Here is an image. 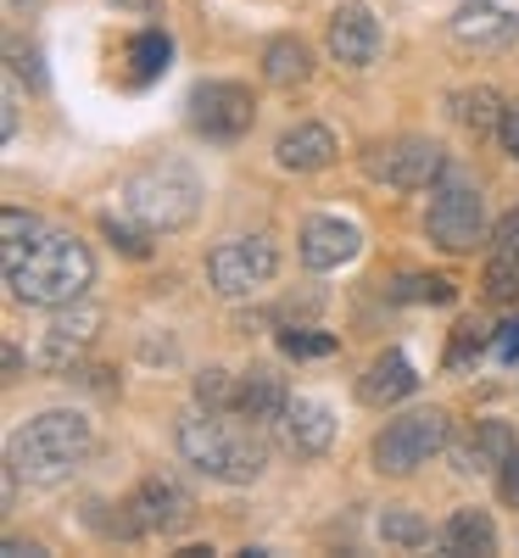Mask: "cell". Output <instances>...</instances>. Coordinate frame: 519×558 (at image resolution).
I'll list each match as a JSON object with an SVG mask.
<instances>
[{
	"instance_id": "1",
	"label": "cell",
	"mask_w": 519,
	"mask_h": 558,
	"mask_svg": "<svg viewBox=\"0 0 519 558\" xmlns=\"http://www.w3.org/2000/svg\"><path fill=\"white\" fill-rule=\"evenodd\" d=\"M89 279H96V257L84 241L62 235V229H39V235L17 252H7V286L28 307H68L84 302Z\"/></svg>"
},
{
	"instance_id": "2",
	"label": "cell",
	"mask_w": 519,
	"mask_h": 558,
	"mask_svg": "<svg viewBox=\"0 0 519 558\" xmlns=\"http://www.w3.org/2000/svg\"><path fill=\"white\" fill-rule=\"evenodd\" d=\"M173 441H179V452H184L191 470H202L213 481H229V486L257 481L263 463H268V441L257 436V418L246 425V413H234V418H224L213 408L207 413H184Z\"/></svg>"
},
{
	"instance_id": "3",
	"label": "cell",
	"mask_w": 519,
	"mask_h": 558,
	"mask_svg": "<svg viewBox=\"0 0 519 558\" xmlns=\"http://www.w3.org/2000/svg\"><path fill=\"white\" fill-rule=\"evenodd\" d=\"M96 452V425L73 408H51L28 418V430L12 447V475H23L28 486H62L73 481V470Z\"/></svg>"
},
{
	"instance_id": "4",
	"label": "cell",
	"mask_w": 519,
	"mask_h": 558,
	"mask_svg": "<svg viewBox=\"0 0 519 558\" xmlns=\"http://www.w3.org/2000/svg\"><path fill=\"white\" fill-rule=\"evenodd\" d=\"M196 207H202V179H196V168H184L173 157H157L123 179V213L140 229H152V235L184 229L196 218Z\"/></svg>"
},
{
	"instance_id": "5",
	"label": "cell",
	"mask_w": 519,
	"mask_h": 558,
	"mask_svg": "<svg viewBox=\"0 0 519 558\" xmlns=\"http://www.w3.org/2000/svg\"><path fill=\"white\" fill-rule=\"evenodd\" d=\"M452 441V418L447 408H413L402 418H391V425L374 436V470L381 475H413L431 452H442Z\"/></svg>"
},
{
	"instance_id": "6",
	"label": "cell",
	"mask_w": 519,
	"mask_h": 558,
	"mask_svg": "<svg viewBox=\"0 0 519 558\" xmlns=\"http://www.w3.org/2000/svg\"><path fill=\"white\" fill-rule=\"evenodd\" d=\"M431 241L442 252H475V241H486V202L463 173H442V184L431 191Z\"/></svg>"
},
{
	"instance_id": "7",
	"label": "cell",
	"mask_w": 519,
	"mask_h": 558,
	"mask_svg": "<svg viewBox=\"0 0 519 558\" xmlns=\"http://www.w3.org/2000/svg\"><path fill=\"white\" fill-rule=\"evenodd\" d=\"M363 173L374 184H391V191H436L442 173H447V157L436 140H419V134H402V140H381V146L363 151Z\"/></svg>"
},
{
	"instance_id": "8",
	"label": "cell",
	"mask_w": 519,
	"mask_h": 558,
	"mask_svg": "<svg viewBox=\"0 0 519 558\" xmlns=\"http://www.w3.org/2000/svg\"><path fill=\"white\" fill-rule=\"evenodd\" d=\"M274 274H279V252L268 235H234L207 252V279L218 296H252Z\"/></svg>"
},
{
	"instance_id": "9",
	"label": "cell",
	"mask_w": 519,
	"mask_h": 558,
	"mask_svg": "<svg viewBox=\"0 0 519 558\" xmlns=\"http://www.w3.org/2000/svg\"><path fill=\"white\" fill-rule=\"evenodd\" d=\"M252 118H257V101H252L246 84H234V78H202L191 89V123L207 140H224V146H229V140H241L252 129Z\"/></svg>"
},
{
	"instance_id": "10",
	"label": "cell",
	"mask_w": 519,
	"mask_h": 558,
	"mask_svg": "<svg viewBox=\"0 0 519 558\" xmlns=\"http://www.w3.org/2000/svg\"><path fill=\"white\" fill-rule=\"evenodd\" d=\"M96 330H101V313L96 307H79V302L57 307V318H51V330H45L34 363L45 368V375H68V368L84 357V347L96 341Z\"/></svg>"
},
{
	"instance_id": "11",
	"label": "cell",
	"mask_w": 519,
	"mask_h": 558,
	"mask_svg": "<svg viewBox=\"0 0 519 558\" xmlns=\"http://www.w3.org/2000/svg\"><path fill=\"white\" fill-rule=\"evenodd\" d=\"M129 508H134V520H140V525H146V531H162V536L184 531V525H191V514H196L191 492H184L173 475H146V481L134 486Z\"/></svg>"
},
{
	"instance_id": "12",
	"label": "cell",
	"mask_w": 519,
	"mask_h": 558,
	"mask_svg": "<svg viewBox=\"0 0 519 558\" xmlns=\"http://www.w3.org/2000/svg\"><path fill=\"white\" fill-rule=\"evenodd\" d=\"M452 39L463 51H508L519 39V12L497 7V0H463L452 12Z\"/></svg>"
},
{
	"instance_id": "13",
	"label": "cell",
	"mask_w": 519,
	"mask_h": 558,
	"mask_svg": "<svg viewBox=\"0 0 519 558\" xmlns=\"http://www.w3.org/2000/svg\"><path fill=\"white\" fill-rule=\"evenodd\" d=\"M274 425H279L286 452H297V458H324L329 441H336V413H329V402H318V397H291Z\"/></svg>"
},
{
	"instance_id": "14",
	"label": "cell",
	"mask_w": 519,
	"mask_h": 558,
	"mask_svg": "<svg viewBox=\"0 0 519 558\" xmlns=\"http://www.w3.org/2000/svg\"><path fill=\"white\" fill-rule=\"evenodd\" d=\"M363 235H358V223L347 218H307L302 223V263L313 274H329V268H347L358 257Z\"/></svg>"
},
{
	"instance_id": "15",
	"label": "cell",
	"mask_w": 519,
	"mask_h": 558,
	"mask_svg": "<svg viewBox=\"0 0 519 558\" xmlns=\"http://www.w3.org/2000/svg\"><path fill=\"white\" fill-rule=\"evenodd\" d=\"M329 57L347 62V68H369L374 57H381V23H374L369 7H336V17H329Z\"/></svg>"
},
{
	"instance_id": "16",
	"label": "cell",
	"mask_w": 519,
	"mask_h": 558,
	"mask_svg": "<svg viewBox=\"0 0 519 558\" xmlns=\"http://www.w3.org/2000/svg\"><path fill=\"white\" fill-rule=\"evenodd\" d=\"M481 286H486L492 302H519V213H503V218H497Z\"/></svg>"
},
{
	"instance_id": "17",
	"label": "cell",
	"mask_w": 519,
	"mask_h": 558,
	"mask_svg": "<svg viewBox=\"0 0 519 558\" xmlns=\"http://www.w3.org/2000/svg\"><path fill=\"white\" fill-rule=\"evenodd\" d=\"M336 134H329L324 123H297V129H286L279 134V146H274V157H279V168L286 173H318V168H329L336 162Z\"/></svg>"
},
{
	"instance_id": "18",
	"label": "cell",
	"mask_w": 519,
	"mask_h": 558,
	"mask_svg": "<svg viewBox=\"0 0 519 558\" xmlns=\"http://www.w3.org/2000/svg\"><path fill=\"white\" fill-rule=\"evenodd\" d=\"M413 386H419L413 363H408L402 352H381V357L369 363V375L358 380V397H363L369 408H391V402L413 397Z\"/></svg>"
},
{
	"instance_id": "19",
	"label": "cell",
	"mask_w": 519,
	"mask_h": 558,
	"mask_svg": "<svg viewBox=\"0 0 519 558\" xmlns=\"http://www.w3.org/2000/svg\"><path fill=\"white\" fill-rule=\"evenodd\" d=\"M286 402H291V391H286V380L274 375V368H246L241 375V386H234V413H246V418H279L286 413Z\"/></svg>"
},
{
	"instance_id": "20",
	"label": "cell",
	"mask_w": 519,
	"mask_h": 558,
	"mask_svg": "<svg viewBox=\"0 0 519 558\" xmlns=\"http://www.w3.org/2000/svg\"><path fill=\"white\" fill-rule=\"evenodd\" d=\"M514 447H519V441H514V430L503 425V418H486V425L458 447V470H463V475H492V470H503V458H508Z\"/></svg>"
},
{
	"instance_id": "21",
	"label": "cell",
	"mask_w": 519,
	"mask_h": 558,
	"mask_svg": "<svg viewBox=\"0 0 519 558\" xmlns=\"http://www.w3.org/2000/svg\"><path fill=\"white\" fill-rule=\"evenodd\" d=\"M263 78H268V84H279V89L307 84V78H313V51H307V45H302L297 34L268 39V45H263Z\"/></svg>"
},
{
	"instance_id": "22",
	"label": "cell",
	"mask_w": 519,
	"mask_h": 558,
	"mask_svg": "<svg viewBox=\"0 0 519 558\" xmlns=\"http://www.w3.org/2000/svg\"><path fill=\"white\" fill-rule=\"evenodd\" d=\"M442 547L447 553H497V525L481 514V508H458V514L442 525Z\"/></svg>"
},
{
	"instance_id": "23",
	"label": "cell",
	"mask_w": 519,
	"mask_h": 558,
	"mask_svg": "<svg viewBox=\"0 0 519 558\" xmlns=\"http://www.w3.org/2000/svg\"><path fill=\"white\" fill-rule=\"evenodd\" d=\"M129 84H152V78H162L168 73V57H173V39L162 34V28H146V34H134L129 39Z\"/></svg>"
},
{
	"instance_id": "24",
	"label": "cell",
	"mask_w": 519,
	"mask_h": 558,
	"mask_svg": "<svg viewBox=\"0 0 519 558\" xmlns=\"http://www.w3.org/2000/svg\"><path fill=\"white\" fill-rule=\"evenodd\" d=\"M452 112H458V123L463 129H475V134H492V129H503V101H497V89H458L452 96Z\"/></svg>"
},
{
	"instance_id": "25",
	"label": "cell",
	"mask_w": 519,
	"mask_h": 558,
	"mask_svg": "<svg viewBox=\"0 0 519 558\" xmlns=\"http://www.w3.org/2000/svg\"><path fill=\"white\" fill-rule=\"evenodd\" d=\"M234 386H241V375H229V368H202L196 375V402L213 408V413H234Z\"/></svg>"
},
{
	"instance_id": "26",
	"label": "cell",
	"mask_w": 519,
	"mask_h": 558,
	"mask_svg": "<svg viewBox=\"0 0 519 558\" xmlns=\"http://www.w3.org/2000/svg\"><path fill=\"white\" fill-rule=\"evenodd\" d=\"M381 536L391 547H424V542H431V525H424L419 514H408V508H386V514H381Z\"/></svg>"
},
{
	"instance_id": "27",
	"label": "cell",
	"mask_w": 519,
	"mask_h": 558,
	"mask_svg": "<svg viewBox=\"0 0 519 558\" xmlns=\"http://www.w3.org/2000/svg\"><path fill=\"white\" fill-rule=\"evenodd\" d=\"M391 296L397 302H452V286L436 274H408L402 286H391Z\"/></svg>"
},
{
	"instance_id": "28",
	"label": "cell",
	"mask_w": 519,
	"mask_h": 558,
	"mask_svg": "<svg viewBox=\"0 0 519 558\" xmlns=\"http://www.w3.org/2000/svg\"><path fill=\"white\" fill-rule=\"evenodd\" d=\"M279 347H286L291 357H329V352H336V336H318V330H286V336H279Z\"/></svg>"
},
{
	"instance_id": "29",
	"label": "cell",
	"mask_w": 519,
	"mask_h": 558,
	"mask_svg": "<svg viewBox=\"0 0 519 558\" xmlns=\"http://www.w3.org/2000/svg\"><path fill=\"white\" fill-rule=\"evenodd\" d=\"M0 229H7V252H17V246H28V241L39 235V218H28L23 207H7V218H0Z\"/></svg>"
},
{
	"instance_id": "30",
	"label": "cell",
	"mask_w": 519,
	"mask_h": 558,
	"mask_svg": "<svg viewBox=\"0 0 519 558\" xmlns=\"http://www.w3.org/2000/svg\"><path fill=\"white\" fill-rule=\"evenodd\" d=\"M101 229L112 235V246H123L129 257H146V252H152V246H146V235H152V229H146V235H140V229H129V223H118V218H107Z\"/></svg>"
},
{
	"instance_id": "31",
	"label": "cell",
	"mask_w": 519,
	"mask_h": 558,
	"mask_svg": "<svg viewBox=\"0 0 519 558\" xmlns=\"http://www.w3.org/2000/svg\"><path fill=\"white\" fill-rule=\"evenodd\" d=\"M481 341H486V336H481V324H475V318H463V324H458V336H452V352H447V363L458 368L469 352H481Z\"/></svg>"
},
{
	"instance_id": "32",
	"label": "cell",
	"mask_w": 519,
	"mask_h": 558,
	"mask_svg": "<svg viewBox=\"0 0 519 558\" xmlns=\"http://www.w3.org/2000/svg\"><path fill=\"white\" fill-rule=\"evenodd\" d=\"M497 492H503V502H508V508H519V447L503 458V470H497Z\"/></svg>"
},
{
	"instance_id": "33",
	"label": "cell",
	"mask_w": 519,
	"mask_h": 558,
	"mask_svg": "<svg viewBox=\"0 0 519 558\" xmlns=\"http://www.w3.org/2000/svg\"><path fill=\"white\" fill-rule=\"evenodd\" d=\"M497 357H503V363H514V357H519V318H508L503 330H497Z\"/></svg>"
},
{
	"instance_id": "34",
	"label": "cell",
	"mask_w": 519,
	"mask_h": 558,
	"mask_svg": "<svg viewBox=\"0 0 519 558\" xmlns=\"http://www.w3.org/2000/svg\"><path fill=\"white\" fill-rule=\"evenodd\" d=\"M497 134H503V146H508V157L519 162V107H514V112L503 118V129H497Z\"/></svg>"
},
{
	"instance_id": "35",
	"label": "cell",
	"mask_w": 519,
	"mask_h": 558,
	"mask_svg": "<svg viewBox=\"0 0 519 558\" xmlns=\"http://www.w3.org/2000/svg\"><path fill=\"white\" fill-rule=\"evenodd\" d=\"M7 375H12V380L23 375V352H17V347H7Z\"/></svg>"
},
{
	"instance_id": "36",
	"label": "cell",
	"mask_w": 519,
	"mask_h": 558,
	"mask_svg": "<svg viewBox=\"0 0 519 558\" xmlns=\"http://www.w3.org/2000/svg\"><path fill=\"white\" fill-rule=\"evenodd\" d=\"M118 7H134V12H157V0H118Z\"/></svg>"
}]
</instances>
